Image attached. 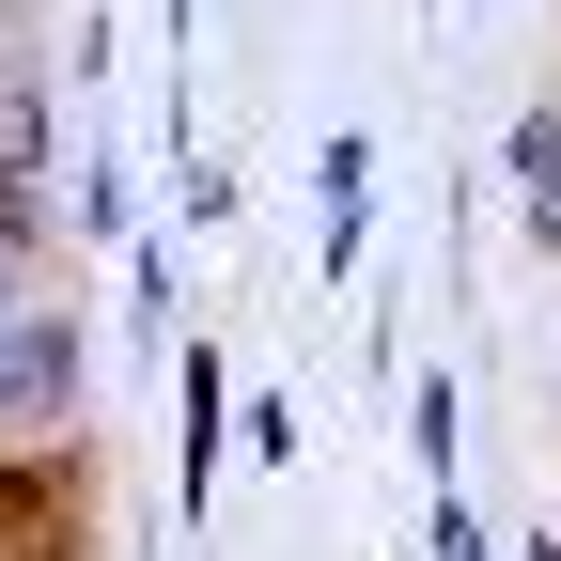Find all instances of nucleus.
Here are the masks:
<instances>
[{
  "mask_svg": "<svg viewBox=\"0 0 561 561\" xmlns=\"http://www.w3.org/2000/svg\"><path fill=\"white\" fill-rule=\"evenodd\" d=\"M0 157H16V172L47 157V94H32V79H0Z\"/></svg>",
  "mask_w": 561,
  "mask_h": 561,
  "instance_id": "obj_4",
  "label": "nucleus"
},
{
  "mask_svg": "<svg viewBox=\"0 0 561 561\" xmlns=\"http://www.w3.org/2000/svg\"><path fill=\"white\" fill-rule=\"evenodd\" d=\"M530 561H561V546H530Z\"/></svg>",
  "mask_w": 561,
  "mask_h": 561,
  "instance_id": "obj_6",
  "label": "nucleus"
},
{
  "mask_svg": "<svg viewBox=\"0 0 561 561\" xmlns=\"http://www.w3.org/2000/svg\"><path fill=\"white\" fill-rule=\"evenodd\" d=\"M0 32H16V0H0Z\"/></svg>",
  "mask_w": 561,
  "mask_h": 561,
  "instance_id": "obj_5",
  "label": "nucleus"
},
{
  "mask_svg": "<svg viewBox=\"0 0 561 561\" xmlns=\"http://www.w3.org/2000/svg\"><path fill=\"white\" fill-rule=\"evenodd\" d=\"M79 375H94V343H79L62 297H16V312H0V437H16V453L79 421Z\"/></svg>",
  "mask_w": 561,
  "mask_h": 561,
  "instance_id": "obj_1",
  "label": "nucleus"
},
{
  "mask_svg": "<svg viewBox=\"0 0 561 561\" xmlns=\"http://www.w3.org/2000/svg\"><path fill=\"white\" fill-rule=\"evenodd\" d=\"M515 187H530V234H561V125H515Z\"/></svg>",
  "mask_w": 561,
  "mask_h": 561,
  "instance_id": "obj_3",
  "label": "nucleus"
},
{
  "mask_svg": "<svg viewBox=\"0 0 561 561\" xmlns=\"http://www.w3.org/2000/svg\"><path fill=\"white\" fill-rule=\"evenodd\" d=\"M32 280H47V187H32L16 157H0V312L32 297Z\"/></svg>",
  "mask_w": 561,
  "mask_h": 561,
  "instance_id": "obj_2",
  "label": "nucleus"
}]
</instances>
